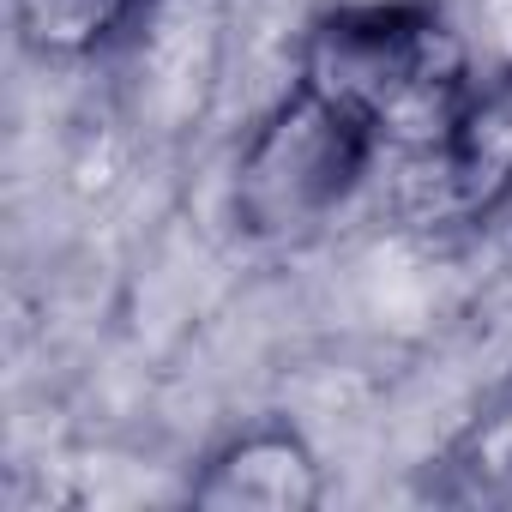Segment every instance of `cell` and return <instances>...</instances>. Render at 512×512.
I'll return each instance as SVG.
<instances>
[{"label":"cell","mask_w":512,"mask_h":512,"mask_svg":"<svg viewBox=\"0 0 512 512\" xmlns=\"http://www.w3.org/2000/svg\"><path fill=\"white\" fill-rule=\"evenodd\" d=\"M296 79L350 109L380 151L434 157L476 73L470 49L434 0H350L308 25Z\"/></svg>","instance_id":"6da1fadb"},{"label":"cell","mask_w":512,"mask_h":512,"mask_svg":"<svg viewBox=\"0 0 512 512\" xmlns=\"http://www.w3.org/2000/svg\"><path fill=\"white\" fill-rule=\"evenodd\" d=\"M380 139L314 85H290L235 151L229 223L247 241H308L320 235L374 169Z\"/></svg>","instance_id":"7a4b0ae2"},{"label":"cell","mask_w":512,"mask_h":512,"mask_svg":"<svg viewBox=\"0 0 512 512\" xmlns=\"http://www.w3.org/2000/svg\"><path fill=\"white\" fill-rule=\"evenodd\" d=\"M187 500L205 512H314L326 500V464L302 428L253 422L199 464Z\"/></svg>","instance_id":"3957f363"},{"label":"cell","mask_w":512,"mask_h":512,"mask_svg":"<svg viewBox=\"0 0 512 512\" xmlns=\"http://www.w3.org/2000/svg\"><path fill=\"white\" fill-rule=\"evenodd\" d=\"M434 175L446 211L464 223L512 205V61L470 85L452 133L434 151Z\"/></svg>","instance_id":"277c9868"},{"label":"cell","mask_w":512,"mask_h":512,"mask_svg":"<svg viewBox=\"0 0 512 512\" xmlns=\"http://www.w3.org/2000/svg\"><path fill=\"white\" fill-rule=\"evenodd\" d=\"M428 494L446 506H506L512 500V374L446 440V452L428 470Z\"/></svg>","instance_id":"5b68a950"},{"label":"cell","mask_w":512,"mask_h":512,"mask_svg":"<svg viewBox=\"0 0 512 512\" xmlns=\"http://www.w3.org/2000/svg\"><path fill=\"white\" fill-rule=\"evenodd\" d=\"M151 0H13V31L43 61H97L139 31Z\"/></svg>","instance_id":"8992f818"}]
</instances>
